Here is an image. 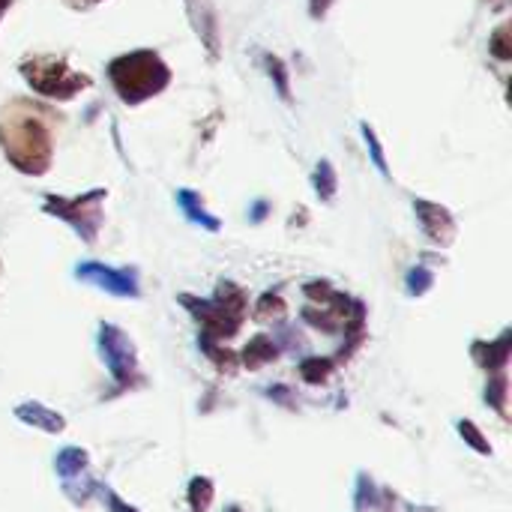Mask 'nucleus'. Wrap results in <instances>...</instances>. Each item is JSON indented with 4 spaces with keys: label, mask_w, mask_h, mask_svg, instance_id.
Returning a JSON list of instances; mask_svg holds the SVG:
<instances>
[{
    "label": "nucleus",
    "mask_w": 512,
    "mask_h": 512,
    "mask_svg": "<svg viewBox=\"0 0 512 512\" xmlns=\"http://www.w3.org/2000/svg\"><path fill=\"white\" fill-rule=\"evenodd\" d=\"M54 123L57 117L33 99H12L0 108V150L6 162L27 174L42 177L54 162Z\"/></svg>",
    "instance_id": "obj_1"
},
{
    "label": "nucleus",
    "mask_w": 512,
    "mask_h": 512,
    "mask_svg": "<svg viewBox=\"0 0 512 512\" xmlns=\"http://www.w3.org/2000/svg\"><path fill=\"white\" fill-rule=\"evenodd\" d=\"M105 72L117 99L129 108L150 102L171 84V66L153 48H135V51L117 54L105 66Z\"/></svg>",
    "instance_id": "obj_2"
},
{
    "label": "nucleus",
    "mask_w": 512,
    "mask_h": 512,
    "mask_svg": "<svg viewBox=\"0 0 512 512\" xmlns=\"http://www.w3.org/2000/svg\"><path fill=\"white\" fill-rule=\"evenodd\" d=\"M24 84L51 102H72L78 93L93 87V78L81 69H72L63 54H33L18 63Z\"/></svg>",
    "instance_id": "obj_3"
},
{
    "label": "nucleus",
    "mask_w": 512,
    "mask_h": 512,
    "mask_svg": "<svg viewBox=\"0 0 512 512\" xmlns=\"http://www.w3.org/2000/svg\"><path fill=\"white\" fill-rule=\"evenodd\" d=\"M180 303L198 318L204 339H213V342L231 339L240 330L246 309H249V297L237 282H219L213 300H195V297L183 294Z\"/></svg>",
    "instance_id": "obj_4"
},
{
    "label": "nucleus",
    "mask_w": 512,
    "mask_h": 512,
    "mask_svg": "<svg viewBox=\"0 0 512 512\" xmlns=\"http://www.w3.org/2000/svg\"><path fill=\"white\" fill-rule=\"evenodd\" d=\"M105 198H108V189H90V192L75 195V198L45 195L42 210L54 219H63L84 243L93 246L99 231H102V222H105V213H102Z\"/></svg>",
    "instance_id": "obj_5"
},
{
    "label": "nucleus",
    "mask_w": 512,
    "mask_h": 512,
    "mask_svg": "<svg viewBox=\"0 0 512 512\" xmlns=\"http://www.w3.org/2000/svg\"><path fill=\"white\" fill-rule=\"evenodd\" d=\"M99 351H102V360L108 363V369L114 375L117 390H132L135 384H141L135 345H132V339L120 327L105 324L99 330Z\"/></svg>",
    "instance_id": "obj_6"
},
{
    "label": "nucleus",
    "mask_w": 512,
    "mask_h": 512,
    "mask_svg": "<svg viewBox=\"0 0 512 512\" xmlns=\"http://www.w3.org/2000/svg\"><path fill=\"white\" fill-rule=\"evenodd\" d=\"M75 276L81 282H90V285L114 294V297H138V276H135V270H114V267L90 261V264H81L75 270Z\"/></svg>",
    "instance_id": "obj_7"
},
{
    "label": "nucleus",
    "mask_w": 512,
    "mask_h": 512,
    "mask_svg": "<svg viewBox=\"0 0 512 512\" xmlns=\"http://www.w3.org/2000/svg\"><path fill=\"white\" fill-rule=\"evenodd\" d=\"M186 12H189L192 30L198 33V39L207 51V60L216 63L219 48H222V30H219V15H216L213 0H186Z\"/></svg>",
    "instance_id": "obj_8"
},
{
    "label": "nucleus",
    "mask_w": 512,
    "mask_h": 512,
    "mask_svg": "<svg viewBox=\"0 0 512 512\" xmlns=\"http://www.w3.org/2000/svg\"><path fill=\"white\" fill-rule=\"evenodd\" d=\"M414 213H417V219H420V225H423V234H426L432 243L450 246V243L456 240V219H453V213H450L447 207L420 198V201H414Z\"/></svg>",
    "instance_id": "obj_9"
},
{
    "label": "nucleus",
    "mask_w": 512,
    "mask_h": 512,
    "mask_svg": "<svg viewBox=\"0 0 512 512\" xmlns=\"http://www.w3.org/2000/svg\"><path fill=\"white\" fill-rule=\"evenodd\" d=\"M512 354V333L504 330V336L498 342H474V360L486 369V372H507Z\"/></svg>",
    "instance_id": "obj_10"
},
{
    "label": "nucleus",
    "mask_w": 512,
    "mask_h": 512,
    "mask_svg": "<svg viewBox=\"0 0 512 512\" xmlns=\"http://www.w3.org/2000/svg\"><path fill=\"white\" fill-rule=\"evenodd\" d=\"M15 417H18L21 423H27V426H36V429L48 432V435H57V432H63V426H66L60 414L48 411V408L39 405V402H24V405H18V408H15Z\"/></svg>",
    "instance_id": "obj_11"
},
{
    "label": "nucleus",
    "mask_w": 512,
    "mask_h": 512,
    "mask_svg": "<svg viewBox=\"0 0 512 512\" xmlns=\"http://www.w3.org/2000/svg\"><path fill=\"white\" fill-rule=\"evenodd\" d=\"M177 204H180V210L186 213L189 222H195V225H201V228H207V231H219V228H222V222H219L216 216L207 213V207H204V201H201L198 192L180 189V192H177Z\"/></svg>",
    "instance_id": "obj_12"
},
{
    "label": "nucleus",
    "mask_w": 512,
    "mask_h": 512,
    "mask_svg": "<svg viewBox=\"0 0 512 512\" xmlns=\"http://www.w3.org/2000/svg\"><path fill=\"white\" fill-rule=\"evenodd\" d=\"M276 357H279L276 342H273V339H267V336L252 339V342H249V348L243 351V363H246V369H261V366L273 363Z\"/></svg>",
    "instance_id": "obj_13"
},
{
    "label": "nucleus",
    "mask_w": 512,
    "mask_h": 512,
    "mask_svg": "<svg viewBox=\"0 0 512 512\" xmlns=\"http://www.w3.org/2000/svg\"><path fill=\"white\" fill-rule=\"evenodd\" d=\"M261 60H264V69H267L270 81L276 84V93H279L285 102H291V72H288L285 60L276 57V54H261Z\"/></svg>",
    "instance_id": "obj_14"
},
{
    "label": "nucleus",
    "mask_w": 512,
    "mask_h": 512,
    "mask_svg": "<svg viewBox=\"0 0 512 512\" xmlns=\"http://www.w3.org/2000/svg\"><path fill=\"white\" fill-rule=\"evenodd\" d=\"M312 186L318 192L321 201H333L336 198V189H339V177H336V168L330 159H321L315 174H312Z\"/></svg>",
    "instance_id": "obj_15"
},
{
    "label": "nucleus",
    "mask_w": 512,
    "mask_h": 512,
    "mask_svg": "<svg viewBox=\"0 0 512 512\" xmlns=\"http://www.w3.org/2000/svg\"><path fill=\"white\" fill-rule=\"evenodd\" d=\"M84 468H87V453L78 450V447H69V450H63V453L57 456V474H60L66 483H69L72 477H81Z\"/></svg>",
    "instance_id": "obj_16"
},
{
    "label": "nucleus",
    "mask_w": 512,
    "mask_h": 512,
    "mask_svg": "<svg viewBox=\"0 0 512 512\" xmlns=\"http://www.w3.org/2000/svg\"><path fill=\"white\" fill-rule=\"evenodd\" d=\"M507 396H510V378L507 372H495V381L486 387V402L507 420Z\"/></svg>",
    "instance_id": "obj_17"
},
{
    "label": "nucleus",
    "mask_w": 512,
    "mask_h": 512,
    "mask_svg": "<svg viewBox=\"0 0 512 512\" xmlns=\"http://www.w3.org/2000/svg\"><path fill=\"white\" fill-rule=\"evenodd\" d=\"M489 51H492V57H495V60H501V63H510L512 60V24L510 21H504V24H498V27L492 30Z\"/></svg>",
    "instance_id": "obj_18"
},
{
    "label": "nucleus",
    "mask_w": 512,
    "mask_h": 512,
    "mask_svg": "<svg viewBox=\"0 0 512 512\" xmlns=\"http://www.w3.org/2000/svg\"><path fill=\"white\" fill-rule=\"evenodd\" d=\"M213 504V480L207 477H195L189 483V510L192 512H207Z\"/></svg>",
    "instance_id": "obj_19"
},
{
    "label": "nucleus",
    "mask_w": 512,
    "mask_h": 512,
    "mask_svg": "<svg viewBox=\"0 0 512 512\" xmlns=\"http://www.w3.org/2000/svg\"><path fill=\"white\" fill-rule=\"evenodd\" d=\"M288 315V306H285V300L279 297V294H264L261 300H258V309H255V318L261 321V324H267V321H282Z\"/></svg>",
    "instance_id": "obj_20"
},
{
    "label": "nucleus",
    "mask_w": 512,
    "mask_h": 512,
    "mask_svg": "<svg viewBox=\"0 0 512 512\" xmlns=\"http://www.w3.org/2000/svg\"><path fill=\"white\" fill-rule=\"evenodd\" d=\"M360 132H363V138H366V147H369V153H372V162H375V168H378L384 177H390L387 156H384V147H381V141H378L375 129H372L369 123H360Z\"/></svg>",
    "instance_id": "obj_21"
},
{
    "label": "nucleus",
    "mask_w": 512,
    "mask_h": 512,
    "mask_svg": "<svg viewBox=\"0 0 512 512\" xmlns=\"http://www.w3.org/2000/svg\"><path fill=\"white\" fill-rule=\"evenodd\" d=\"M330 372H333V363H330V360H321V357L306 360V363H303V369H300V375H303L309 384H321V381H327V378H330Z\"/></svg>",
    "instance_id": "obj_22"
},
{
    "label": "nucleus",
    "mask_w": 512,
    "mask_h": 512,
    "mask_svg": "<svg viewBox=\"0 0 512 512\" xmlns=\"http://www.w3.org/2000/svg\"><path fill=\"white\" fill-rule=\"evenodd\" d=\"M432 282H435V276H432L426 267H414V270L408 273V294L420 297V294H426V291L432 288Z\"/></svg>",
    "instance_id": "obj_23"
},
{
    "label": "nucleus",
    "mask_w": 512,
    "mask_h": 512,
    "mask_svg": "<svg viewBox=\"0 0 512 512\" xmlns=\"http://www.w3.org/2000/svg\"><path fill=\"white\" fill-rule=\"evenodd\" d=\"M459 432H462V438L477 450V453H483V456H489L492 453V447L486 444V438H483V432L471 423V420H465V423H459Z\"/></svg>",
    "instance_id": "obj_24"
},
{
    "label": "nucleus",
    "mask_w": 512,
    "mask_h": 512,
    "mask_svg": "<svg viewBox=\"0 0 512 512\" xmlns=\"http://www.w3.org/2000/svg\"><path fill=\"white\" fill-rule=\"evenodd\" d=\"M333 3H336V0H309V15H312L315 21H324L327 12L333 9Z\"/></svg>",
    "instance_id": "obj_25"
},
{
    "label": "nucleus",
    "mask_w": 512,
    "mask_h": 512,
    "mask_svg": "<svg viewBox=\"0 0 512 512\" xmlns=\"http://www.w3.org/2000/svg\"><path fill=\"white\" fill-rule=\"evenodd\" d=\"M69 9H75V12H90V9H96L99 3H105V0H63Z\"/></svg>",
    "instance_id": "obj_26"
},
{
    "label": "nucleus",
    "mask_w": 512,
    "mask_h": 512,
    "mask_svg": "<svg viewBox=\"0 0 512 512\" xmlns=\"http://www.w3.org/2000/svg\"><path fill=\"white\" fill-rule=\"evenodd\" d=\"M105 498H108V504H111V510L114 512H138V510H132V507H126L114 492H105Z\"/></svg>",
    "instance_id": "obj_27"
},
{
    "label": "nucleus",
    "mask_w": 512,
    "mask_h": 512,
    "mask_svg": "<svg viewBox=\"0 0 512 512\" xmlns=\"http://www.w3.org/2000/svg\"><path fill=\"white\" fill-rule=\"evenodd\" d=\"M12 6H15V0H0V21H3V15H6Z\"/></svg>",
    "instance_id": "obj_28"
},
{
    "label": "nucleus",
    "mask_w": 512,
    "mask_h": 512,
    "mask_svg": "<svg viewBox=\"0 0 512 512\" xmlns=\"http://www.w3.org/2000/svg\"><path fill=\"white\" fill-rule=\"evenodd\" d=\"M489 3H492L495 9H504V6H507V0H489Z\"/></svg>",
    "instance_id": "obj_29"
},
{
    "label": "nucleus",
    "mask_w": 512,
    "mask_h": 512,
    "mask_svg": "<svg viewBox=\"0 0 512 512\" xmlns=\"http://www.w3.org/2000/svg\"><path fill=\"white\" fill-rule=\"evenodd\" d=\"M228 512H243L240 507H228Z\"/></svg>",
    "instance_id": "obj_30"
}]
</instances>
